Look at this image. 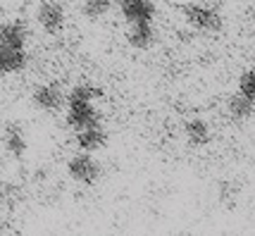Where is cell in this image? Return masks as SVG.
Returning <instances> with one entry per match:
<instances>
[{"mask_svg":"<svg viewBox=\"0 0 255 236\" xmlns=\"http://www.w3.org/2000/svg\"><path fill=\"white\" fill-rule=\"evenodd\" d=\"M67 174L81 186H93L103 177V167L91 153H79L67 162Z\"/></svg>","mask_w":255,"mask_h":236,"instance_id":"cell-1","label":"cell"},{"mask_svg":"<svg viewBox=\"0 0 255 236\" xmlns=\"http://www.w3.org/2000/svg\"><path fill=\"white\" fill-rule=\"evenodd\" d=\"M184 19L189 26L198 29V31H217L222 26V17L220 12L205 5V2H189L184 5Z\"/></svg>","mask_w":255,"mask_h":236,"instance_id":"cell-2","label":"cell"},{"mask_svg":"<svg viewBox=\"0 0 255 236\" xmlns=\"http://www.w3.org/2000/svg\"><path fill=\"white\" fill-rule=\"evenodd\" d=\"M67 103V124L72 129H89V126H98L100 113L91 101H77V98H65Z\"/></svg>","mask_w":255,"mask_h":236,"instance_id":"cell-3","label":"cell"},{"mask_svg":"<svg viewBox=\"0 0 255 236\" xmlns=\"http://www.w3.org/2000/svg\"><path fill=\"white\" fill-rule=\"evenodd\" d=\"M36 22L41 24V29L48 34H57L65 26V7L57 0H43L36 10Z\"/></svg>","mask_w":255,"mask_h":236,"instance_id":"cell-4","label":"cell"},{"mask_svg":"<svg viewBox=\"0 0 255 236\" xmlns=\"http://www.w3.org/2000/svg\"><path fill=\"white\" fill-rule=\"evenodd\" d=\"M2 143H5V150L7 155L14 157V160H22L26 155V148H29V141H26V131L19 122H7L5 129H2Z\"/></svg>","mask_w":255,"mask_h":236,"instance_id":"cell-5","label":"cell"},{"mask_svg":"<svg viewBox=\"0 0 255 236\" xmlns=\"http://www.w3.org/2000/svg\"><path fill=\"white\" fill-rule=\"evenodd\" d=\"M33 105L43 113H57L65 105V91L57 84H41L33 91Z\"/></svg>","mask_w":255,"mask_h":236,"instance_id":"cell-6","label":"cell"},{"mask_svg":"<svg viewBox=\"0 0 255 236\" xmlns=\"http://www.w3.org/2000/svg\"><path fill=\"white\" fill-rule=\"evenodd\" d=\"M122 10L124 19L129 24H138V22H153L155 17V5L150 0H115Z\"/></svg>","mask_w":255,"mask_h":236,"instance_id":"cell-7","label":"cell"},{"mask_svg":"<svg viewBox=\"0 0 255 236\" xmlns=\"http://www.w3.org/2000/svg\"><path fill=\"white\" fill-rule=\"evenodd\" d=\"M77 146L81 148V153H96L103 146H108V131L103 126H89L77 131Z\"/></svg>","mask_w":255,"mask_h":236,"instance_id":"cell-8","label":"cell"},{"mask_svg":"<svg viewBox=\"0 0 255 236\" xmlns=\"http://www.w3.org/2000/svg\"><path fill=\"white\" fill-rule=\"evenodd\" d=\"M26 26L24 22L19 19H14V22H5L0 26V45L2 48H19L24 50V45H26Z\"/></svg>","mask_w":255,"mask_h":236,"instance_id":"cell-9","label":"cell"},{"mask_svg":"<svg viewBox=\"0 0 255 236\" xmlns=\"http://www.w3.org/2000/svg\"><path fill=\"white\" fill-rule=\"evenodd\" d=\"M29 62V55L26 50H19V48H2L0 45V74H17L22 72Z\"/></svg>","mask_w":255,"mask_h":236,"instance_id":"cell-10","label":"cell"},{"mask_svg":"<svg viewBox=\"0 0 255 236\" xmlns=\"http://www.w3.org/2000/svg\"><path fill=\"white\" fill-rule=\"evenodd\" d=\"M184 136H186V141H189V146L193 148H200V146H208L210 143V124L205 122V119H200V117H193L189 122L184 124Z\"/></svg>","mask_w":255,"mask_h":236,"instance_id":"cell-11","label":"cell"},{"mask_svg":"<svg viewBox=\"0 0 255 236\" xmlns=\"http://www.w3.org/2000/svg\"><path fill=\"white\" fill-rule=\"evenodd\" d=\"M129 43L131 48H138V50H145L150 48L153 41H155V29H153V22H138V24H131L129 29Z\"/></svg>","mask_w":255,"mask_h":236,"instance_id":"cell-12","label":"cell"},{"mask_svg":"<svg viewBox=\"0 0 255 236\" xmlns=\"http://www.w3.org/2000/svg\"><path fill=\"white\" fill-rule=\"evenodd\" d=\"M227 110H229V117L236 119V122H244L248 117H253L255 113V101L253 98H246L241 93H234L229 103H227Z\"/></svg>","mask_w":255,"mask_h":236,"instance_id":"cell-13","label":"cell"},{"mask_svg":"<svg viewBox=\"0 0 255 236\" xmlns=\"http://www.w3.org/2000/svg\"><path fill=\"white\" fill-rule=\"evenodd\" d=\"M103 96V91L98 89V86H93V84H79V86H74V89L69 91V96L67 98H77V101H96V98H100Z\"/></svg>","mask_w":255,"mask_h":236,"instance_id":"cell-14","label":"cell"},{"mask_svg":"<svg viewBox=\"0 0 255 236\" xmlns=\"http://www.w3.org/2000/svg\"><path fill=\"white\" fill-rule=\"evenodd\" d=\"M112 7V0H84V14L91 19H98Z\"/></svg>","mask_w":255,"mask_h":236,"instance_id":"cell-15","label":"cell"},{"mask_svg":"<svg viewBox=\"0 0 255 236\" xmlns=\"http://www.w3.org/2000/svg\"><path fill=\"white\" fill-rule=\"evenodd\" d=\"M239 93L246 98H253L255 101V74L253 69H246L244 74L239 77Z\"/></svg>","mask_w":255,"mask_h":236,"instance_id":"cell-16","label":"cell"},{"mask_svg":"<svg viewBox=\"0 0 255 236\" xmlns=\"http://www.w3.org/2000/svg\"><path fill=\"white\" fill-rule=\"evenodd\" d=\"M0 198H2V186H0Z\"/></svg>","mask_w":255,"mask_h":236,"instance_id":"cell-17","label":"cell"},{"mask_svg":"<svg viewBox=\"0 0 255 236\" xmlns=\"http://www.w3.org/2000/svg\"><path fill=\"white\" fill-rule=\"evenodd\" d=\"M0 77H2V74H0Z\"/></svg>","mask_w":255,"mask_h":236,"instance_id":"cell-18","label":"cell"}]
</instances>
